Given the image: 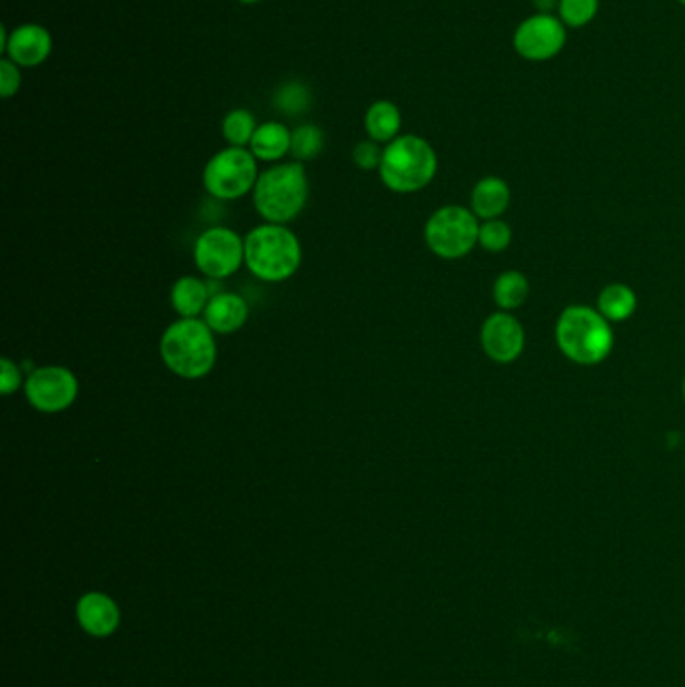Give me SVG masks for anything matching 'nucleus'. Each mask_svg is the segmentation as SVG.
Instances as JSON below:
<instances>
[{
	"instance_id": "nucleus-7",
	"label": "nucleus",
	"mask_w": 685,
	"mask_h": 687,
	"mask_svg": "<svg viewBox=\"0 0 685 687\" xmlns=\"http://www.w3.org/2000/svg\"><path fill=\"white\" fill-rule=\"evenodd\" d=\"M477 216L460 205H446L434 211L424 228V240L443 260H458L479 243Z\"/></svg>"
},
{
	"instance_id": "nucleus-10",
	"label": "nucleus",
	"mask_w": 685,
	"mask_h": 687,
	"mask_svg": "<svg viewBox=\"0 0 685 687\" xmlns=\"http://www.w3.org/2000/svg\"><path fill=\"white\" fill-rule=\"evenodd\" d=\"M567 43V26L553 14L537 12L518 24L513 45L523 59L533 62L557 57Z\"/></svg>"
},
{
	"instance_id": "nucleus-8",
	"label": "nucleus",
	"mask_w": 685,
	"mask_h": 687,
	"mask_svg": "<svg viewBox=\"0 0 685 687\" xmlns=\"http://www.w3.org/2000/svg\"><path fill=\"white\" fill-rule=\"evenodd\" d=\"M193 257L209 279H226L246 264V241L229 228H209L195 240Z\"/></svg>"
},
{
	"instance_id": "nucleus-11",
	"label": "nucleus",
	"mask_w": 685,
	"mask_h": 687,
	"mask_svg": "<svg viewBox=\"0 0 685 687\" xmlns=\"http://www.w3.org/2000/svg\"><path fill=\"white\" fill-rule=\"evenodd\" d=\"M484 354L499 364L517 360L525 348V332L515 316L496 312L484 320L481 330Z\"/></svg>"
},
{
	"instance_id": "nucleus-16",
	"label": "nucleus",
	"mask_w": 685,
	"mask_h": 687,
	"mask_svg": "<svg viewBox=\"0 0 685 687\" xmlns=\"http://www.w3.org/2000/svg\"><path fill=\"white\" fill-rule=\"evenodd\" d=\"M511 204V190L501 178H484L479 181L470 195L472 214L484 221L499 219Z\"/></svg>"
},
{
	"instance_id": "nucleus-15",
	"label": "nucleus",
	"mask_w": 685,
	"mask_h": 687,
	"mask_svg": "<svg viewBox=\"0 0 685 687\" xmlns=\"http://www.w3.org/2000/svg\"><path fill=\"white\" fill-rule=\"evenodd\" d=\"M250 151L258 161L274 163L292 151V131L279 121H267L258 125L253 133Z\"/></svg>"
},
{
	"instance_id": "nucleus-12",
	"label": "nucleus",
	"mask_w": 685,
	"mask_h": 687,
	"mask_svg": "<svg viewBox=\"0 0 685 687\" xmlns=\"http://www.w3.org/2000/svg\"><path fill=\"white\" fill-rule=\"evenodd\" d=\"M77 621L91 638H109L121 626V609L113 597L101 591H89L77 602Z\"/></svg>"
},
{
	"instance_id": "nucleus-26",
	"label": "nucleus",
	"mask_w": 685,
	"mask_h": 687,
	"mask_svg": "<svg viewBox=\"0 0 685 687\" xmlns=\"http://www.w3.org/2000/svg\"><path fill=\"white\" fill-rule=\"evenodd\" d=\"M23 83V75H21V67L16 62H12L11 59L0 60V93L4 99H11V96L19 93Z\"/></svg>"
},
{
	"instance_id": "nucleus-6",
	"label": "nucleus",
	"mask_w": 685,
	"mask_h": 687,
	"mask_svg": "<svg viewBox=\"0 0 685 687\" xmlns=\"http://www.w3.org/2000/svg\"><path fill=\"white\" fill-rule=\"evenodd\" d=\"M258 159L246 147L217 151L204 169L205 192L221 202H233L253 192L258 183Z\"/></svg>"
},
{
	"instance_id": "nucleus-3",
	"label": "nucleus",
	"mask_w": 685,
	"mask_h": 687,
	"mask_svg": "<svg viewBox=\"0 0 685 687\" xmlns=\"http://www.w3.org/2000/svg\"><path fill=\"white\" fill-rule=\"evenodd\" d=\"M308 175L300 161L279 163L260 173L253 187V205L267 224H288L308 202Z\"/></svg>"
},
{
	"instance_id": "nucleus-20",
	"label": "nucleus",
	"mask_w": 685,
	"mask_h": 687,
	"mask_svg": "<svg viewBox=\"0 0 685 687\" xmlns=\"http://www.w3.org/2000/svg\"><path fill=\"white\" fill-rule=\"evenodd\" d=\"M529 296V282L521 272H505L496 277L493 298L501 310H517Z\"/></svg>"
},
{
	"instance_id": "nucleus-19",
	"label": "nucleus",
	"mask_w": 685,
	"mask_h": 687,
	"mask_svg": "<svg viewBox=\"0 0 685 687\" xmlns=\"http://www.w3.org/2000/svg\"><path fill=\"white\" fill-rule=\"evenodd\" d=\"M638 308L636 291L626 284H612L603 289L597 300V310L609 322H624Z\"/></svg>"
},
{
	"instance_id": "nucleus-17",
	"label": "nucleus",
	"mask_w": 685,
	"mask_h": 687,
	"mask_svg": "<svg viewBox=\"0 0 685 687\" xmlns=\"http://www.w3.org/2000/svg\"><path fill=\"white\" fill-rule=\"evenodd\" d=\"M212 296L209 284H205L204 279L183 276L171 288V306L181 318H199L204 316Z\"/></svg>"
},
{
	"instance_id": "nucleus-4",
	"label": "nucleus",
	"mask_w": 685,
	"mask_h": 687,
	"mask_svg": "<svg viewBox=\"0 0 685 687\" xmlns=\"http://www.w3.org/2000/svg\"><path fill=\"white\" fill-rule=\"evenodd\" d=\"M246 265L264 282H286L301 264L300 240L279 224H262L246 236Z\"/></svg>"
},
{
	"instance_id": "nucleus-23",
	"label": "nucleus",
	"mask_w": 685,
	"mask_h": 687,
	"mask_svg": "<svg viewBox=\"0 0 685 687\" xmlns=\"http://www.w3.org/2000/svg\"><path fill=\"white\" fill-rule=\"evenodd\" d=\"M324 149V131L313 125L306 123L298 129L292 131V156L298 161H310L313 157L320 156Z\"/></svg>"
},
{
	"instance_id": "nucleus-13",
	"label": "nucleus",
	"mask_w": 685,
	"mask_h": 687,
	"mask_svg": "<svg viewBox=\"0 0 685 687\" xmlns=\"http://www.w3.org/2000/svg\"><path fill=\"white\" fill-rule=\"evenodd\" d=\"M53 50V36L45 26L35 23L21 24L11 31L7 55L19 67H38Z\"/></svg>"
},
{
	"instance_id": "nucleus-31",
	"label": "nucleus",
	"mask_w": 685,
	"mask_h": 687,
	"mask_svg": "<svg viewBox=\"0 0 685 687\" xmlns=\"http://www.w3.org/2000/svg\"><path fill=\"white\" fill-rule=\"evenodd\" d=\"M677 2H680V4H684L685 7V0H677Z\"/></svg>"
},
{
	"instance_id": "nucleus-32",
	"label": "nucleus",
	"mask_w": 685,
	"mask_h": 687,
	"mask_svg": "<svg viewBox=\"0 0 685 687\" xmlns=\"http://www.w3.org/2000/svg\"><path fill=\"white\" fill-rule=\"evenodd\" d=\"M684 398H685V378H684Z\"/></svg>"
},
{
	"instance_id": "nucleus-24",
	"label": "nucleus",
	"mask_w": 685,
	"mask_h": 687,
	"mask_svg": "<svg viewBox=\"0 0 685 687\" xmlns=\"http://www.w3.org/2000/svg\"><path fill=\"white\" fill-rule=\"evenodd\" d=\"M559 19L566 26L581 28L590 24L600 12V0H559Z\"/></svg>"
},
{
	"instance_id": "nucleus-18",
	"label": "nucleus",
	"mask_w": 685,
	"mask_h": 687,
	"mask_svg": "<svg viewBox=\"0 0 685 687\" xmlns=\"http://www.w3.org/2000/svg\"><path fill=\"white\" fill-rule=\"evenodd\" d=\"M400 127H402V115L392 101H376L373 107L366 111L364 129L376 144L395 141Z\"/></svg>"
},
{
	"instance_id": "nucleus-25",
	"label": "nucleus",
	"mask_w": 685,
	"mask_h": 687,
	"mask_svg": "<svg viewBox=\"0 0 685 687\" xmlns=\"http://www.w3.org/2000/svg\"><path fill=\"white\" fill-rule=\"evenodd\" d=\"M511 240H513L511 228L501 219H489L479 229V243L487 252H505Z\"/></svg>"
},
{
	"instance_id": "nucleus-1",
	"label": "nucleus",
	"mask_w": 685,
	"mask_h": 687,
	"mask_svg": "<svg viewBox=\"0 0 685 687\" xmlns=\"http://www.w3.org/2000/svg\"><path fill=\"white\" fill-rule=\"evenodd\" d=\"M216 332L199 318H180L161 336L159 352L171 373L185 380H199L214 370Z\"/></svg>"
},
{
	"instance_id": "nucleus-22",
	"label": "nucleus",
	"mask_w": 685,
	"mask_h": 687,
	"mask_svg": "<svg viewBox=\"0 0 685 687\" xmlns=\"http://www.w3.org/2000/svg\"><path fill=\"white\" fill-rule=\"evenodd\" d=\"M255 129H258V123L248 108L229 111L226 119H224V125H221V133H224L229 147H246V145L252 144Z\"/></svg>"
},
{
	"instance_id": "nucleus-2",
	"label": "nucleus",
	"mask_w": 685,
	"mask_h": 687,
	"mask_svg": "<svg viewBox=\"0 0 685 687\" xmlns=\"http://www.w3.org/2000/svg\"><path fill=\"white\" fill-rule=\"evenodd\" d=\"M555 336L569 360L595 366L614 350V330L600 310L587 306H569L557 320Z\"/></svg>"
},
{
	"instance_id": "nucleus-30",
	"label": "nucleus",
	"mask_w": 685,
	"mask_h": 687,
	"mask_svg": "<svg viewBox=\"0 0 685 687\" xmlns=\"http://www.w3.org/2000/svg\"><path fill=\"white\" fill-rule=\"evenodd\" d=\"M241 4H255V2H260V0H240Z\"/></svg>"
},
{
	"instance_id": "nucleus-27",
	"label": "nucleus",
	"mask_w": 685,
	"mask_h": 687,
	"mask_svg": "<svg viewBox=\"0 0 685 687\" xmlns=\"http://www.w3.org/2000/svg\"><path fill=\"white\" fill-rule=\"evenodd\" d=\"M383 151L376 141L368 139V141H361V144L354 147L352 151V159L358 168L364 171H370V169L380 168V161H383Z\"/></svg>"
},
{
	"instance_id": "nucleus-28",
	"label": "nucleus",
	"mask_w": 685,
	"mask_h": 687,
	"mask_svg": "<svg viewBox=\"0 0 685 687\" xmlns=\"http://www.w3.org/2000/svg\"><path fill=\"white\" fill-rule=\"evenodd\" d=\"M23 385V373L21 368L11 360V358H2L0 360V386H2V394L9 397L12 392H16Z\"/></svg>"
},
{
	"instance_id": "nucleus-14",
	"label": "nucleus",
	"mask_w": 685,
	"mask_h": 687,
	"mask_svg": "<svg viewBox=\"0 0 685 687\" xmlns=\"http://www.w3.org/2000/svg\"><path fill=\"white\" fill-rule=\"evenodd\" d=\"M250 316L248 301L233 291L214 294L204 312V322L216 334H233L241 330Z\"/></svg>"
},
{
	"instance_id": "nucleus-5",
	"label": "nucleus",
	"mask_w": 685,
	"mask_h": 687,
	"mask_svg": "<svg viewBox=\"0 0 685 687\" xmlns=\"http://www.w3.org/2000/svg\"><path fill=\"white\" fill-rule=\"evenodd\" d=\"M436 169L438 157L433 145L419 135H400L386 145L378 173L390 192L414 193L434 180Z\"/></svg>"
},
{
	"instance_id": "nucleus-29",
	"label": "nucleus",
	"mask_w": 685,
	"mask_h": 687,
	"mask_svg": "<svg viewBox=\"0 0 685 687\" xmlns=\"http://www.w3.org/2000/svg\"><path fill=\"white\" fill-rule=\"evenodd\" d=\"M533 4L543 14H551V11L559 7V0H533Z\"/></svg>"
},
{
	"instance_id": "nucleus-9",
	"label": "nucleus",
	"mask_w": 685,
	"mask_h": 687,
	"mask_svg": "<svg viewBox=\"0 0 685 687\" xmlns=\"http://www.w3.org/2000/svg\"><path fill=\"white\" fill-rule=\"evenodd\" d=\"M24 397L38 412L59 414L79 397V380L65 366H41L26 376Z\"/></svg>"
},
{
	"instance_id": "nucleus-21",
	"label": "nucleus",
	"mask_w": 685,
	"mask_h": 687,
	"mask_svg": "<svg viewBox=\"0 0 685 687\" xmlns=\"http://www.w3.org/2000/svg\"><path fill=\"white\" fill-rule=\"evenodd\" d=\"M274 105L279 113L288 115V117H298L301 113H306L312 105V91L308 84L300 81H289L284 83L274 95Z\"/></svg>"
}]
</instances>
